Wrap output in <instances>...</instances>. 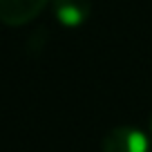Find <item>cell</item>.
<instances>
[{
  "mask_svg": "<svg viewBox=\"0 0 152 152\" xmlns=\"http://www.w3.org/2000/svg\"><path fill=\"white\" fill-rule=\"evenodd\" d=\"M101 152H152V143L143 130L116 125L101 141Z\"/></svg>",
  "mask_w": 152,
  "mask_h": 152,
  "instance_id": "6da1fadb",
  "label": "cell"
},
{
  "mask_svg": "<svg viewBox=\"0 0 152 152\" xmlns=\"http://www.w3.org/2000/svg\"><path fill=\"white\" fill-rule=\"evenodd\" d=\"M49 0H0V23L20 27L34 20L47 7Z\"/></svg>",
  "mask_w": 152,
  "mask_h": 152,
  "instance_id": "7a4b0ae2",
  "label": "cell"
},
{
  "mask_svg": "<svg viewBox=\"0 0 152 152\" xmlns=\"http://www.w3.org/2000/svg\"><path fill=\"white\" fill-rule=\"evenodd\" d=\"M54 16L63 27H81L90 18V0H54Z\"/></svg>",
  "mask_w": 152,
  "mask_h": 152,
  "instance_id": "3957f363",
  "label": "cell"
},
{
  "mask_svg": "<svg viewBox=\"0 0 152 152\" xmlns=\"http://www.w3.org/2000/svg\"><path fill=\"white\" fill-rule=\"evenodd\" d=\"M150 132H152V116H150Z\"/></svg>",
  "mask_w": 152,
  "mask_h": 152,
  "instance_id": "277c9868",
  "label": "cell"
}]
</instances>
